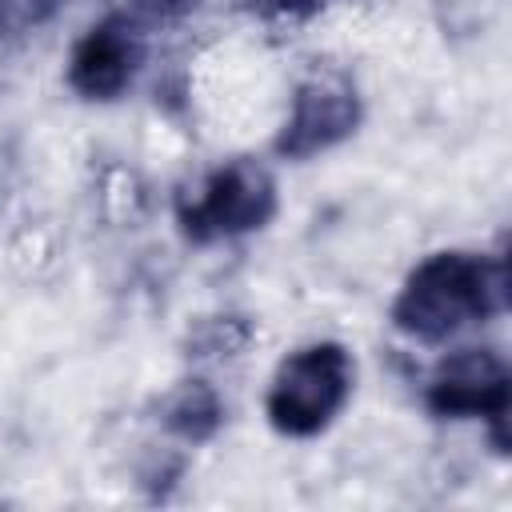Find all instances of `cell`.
<instances>
[{"label":"cell","mask_w":512,"mask_h":512,"mask_svg":"<svg viewBox=\"0 0 512 512\" xmlns=\"http://www.w3.org/2000/svg\"><path fill=\"white\" fill-rule=\"evenodd\" d=\"M504 260L476 252H432L416 264L392 304V324L420 340L440 344L468 324H484L504 308Z\"/></svg>","instance_id":"cell-1"},{"label":"cell","mask_w":512,"mask_h":512,"mask_svg":"<svg viewBox=\"0 0 512 512\" xmlns=\"http://www.w3.org/2000/svg\"><path fill=\"white\" fill-rule=\"evenodd\" d=\"M356 384V360L344 344H308L300 352H292L288 360H280L272 384H268V424L280 436H316L324 432L340 408L348 404Z\"/></svg>","instance_id":"cell-2"},{"label":"cell","mask_w":512,"mask_h":512,"mask_svg":"<svg viewBox=\"0 0 512 512\" xmlns=\"http://www.w3.org/2000/svg\"><path fill=\"white\" fill-rule=\"evenodd\" d=\"M276 200V176L260 160L236 156L212 168L196 196L180 204V228L196 244L232 240L264 228L276 216Z\"/></svg>","instance_id":"cell-3"},{"label":"cell","mask_w":512,"mask_h":512,"mask_svg":"<svg viewBox=\"0 0 512 512\" xmlns=\"http://www.w3.org/2000/svg\"><path fill=\"white\" fill-rule=\"evenodd\" d=\"M512 404V376L500 352L460 348L444 356L428 376V408L448 420H488L504 452V420Z\"/></svg>","instance_id":"cell-4"},{"label":"cell","mask_w":512,"mask_h":512,"mask_svg":"<svg viewBox=\"0 0 512 512\" xmlns=\"http://www.w3.org/2000/svg\"><path fill=\"white\" fill-rule=\"evenodd\" d=\"M360 124V96L344 76H312L296 88L292 112L276 132V156L308 160L340 140H348Z\"/></svg>","instance_id":"cell-5"},{"label":"cell","mask_w":512,"mask_h":512,"mask_svg":"<svg viewBox=\"0 0 512 512\" xmlns=\"http://www.w3.org/2000/svg\"><path fill=\"white\" fill-rule=\"evenodd\" d=\"M140 60H144V44H140L132 20L108 16V20L92 24L80 36V44L72 48L68 84L76 96L104 104V100H116L136 80Z\"/></svg>","instance_id":"cell-6"},{"label":"cell","mask_w":512,"mask_h":512,"mask_svg":"<svg viewBox=\"0 0 512 512\" xmlns=\"http://www.w3.org/2000/svg\"><path fill=\"white\" fill-rule=\"evenodd\" d=\"M164 428L188 444H204L216 436L220 420H224V404L216 396L212 384L204 380H184L168 400H164Z\"/></svg>","instance_id":"cell-7"},{"label":"cell","mask_w":512,"mask_h":512,"mask_svg":"<svg viewBox=\"0 0 512 512\" xmlns=\"http://www.w3.org/2000/svg\"><path fill=\"white\" fill-rule=\"evenodd\" d=\"M60 0H0V36H24L56 16Z\"/></svg>","instance_id":"cell-8"},{"label":"cell","mask_w":512,"mask_h":512,"mask_svg":"<svg viewBox=\"0 0 512 512\" xmlns=\"http://www.w3.org/2000/svg\"><path fill=\"white\" fill-rule=\"evenodd\" d=\"M252 8H260L264 16H276V20H308L324 8V0H252Z\"/></svg>","instance_id":"cell-9"},{"label":"cell","mask_w":512,"mask_h":512,"mask_svg":"<svg viewBox=\"0 0 512 512\" xmlns=\"http://www.w3.org/2000/svg\"><path fill=\"white\" fill-rule=\"evenodd\" d=\"M200 0H136V8L144 12V16H152V20H172V16H184V12H192Z\"/></svg>","instance_id":"cell-10"}]
</instances>
